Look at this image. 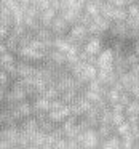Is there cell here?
<instances>
[{
    "mask_svg": "<svg viewBox=\"0 0 139 149\" xmlns=\"http://www.w3.org/2000/svg\"><path fill=\"white\" fill-rule=\"evenodd\" d=\"M66 39L69 40L71 43H74V45L77 47H83V43L86 42V39L90 36H88V31H86V26H83V24H72L71 27H69V32L66 34Z\"/></svg>",
    "mask_w": 139,
    "mask_h": 149,
    "instance_id": "6da1fadb",
    "label": "cell"
},
{
    "mask_svg": "<svg viewBox=\"0 0 139 149\" xmlns=\"http://www.w3.org/2000/svg\"><path fill=\"white\" fill-rule=\"evenodd\" d=\"M82 48H83L88 55H94V56H96L98 53L104 48V40H102V37H99V36H90L86 39V42L83 43Z\"/></svg>",
    "mask_w": 139,
    "mask_h": 149,
    "instance_id": "7a4b0ae2",
    "label": "cell"
},
{
    "mask_svg": "<svg viewBox=\"0 0 139 149\" xmlns=\"http://www.w3.org/2000/svg\"><path fill=\"white\" fill-rule=\"evenodd\" d=\"M113 50L110 47H104L99 53L96 55V68H109L113 66Z\"/></svg>",
    "mask_w": 139,
    "mask_h": 149,
    "instance_id": "3957f363",
    "label": "cell"
},
{
    "mask_svg": "<svg viewBox=\"0 0 139 149\" xmlns=\"http://www.w3.org/2000/svg\"><path fill=\"white\" fill-rule=\"evenodd\" d=\"M69 27H71V24H69L61 15H56V18L53 19L50 29H51V32H53L55 37H62V36H66V34L69 32Z\"/></svg>",
    "mask_w": 139,
    "mask_h": 149,
    "instance_id": "277c9868",
    "label": "cell"
},
{
    "mask_svg": "<svg viewBox=\"0 0 139 149\" xmlns=\"http://www.w3.org/2000/svg\"><path fill=\"white\" fill-rule=\"evenodd\" d=\"M34 71H35V64L27 59L23 58H16V72L18 77H29V75H34Z\"/></svg>",
    "mask_w": 139,
    "mask_h": 149,
    "instance_id": "5b68a950",
    "label": "cell"
},
{
    "mask_svg": "<svg viewBox=\"0 0 139 149\" xmlns=\"http://www.w3.org/2000/svg\"><path fill=\"white\" fill-rule=\"evenodd\" d=\"M46 116H48V119L51 120V122L55 123H61L62 120L66 119V117L71 116V111H69V104H64L62 107H59V109H51L46 112Z\"/></svg>",
    "mask_w": 139,
    "mask_h": 149,
    "instance_id": "8992f818",
    "label": "cell"
},
{
    "mask_svg": "<svg viewBox=\"0 0 139 149\" xmlns=\"http://www.w3.org/2000/svg\"><path fill=\"white\" fill-rule=\"evenodd\" d=\"M56 15H58V11L53 10L51 7H48V8H45V10H40V13H39V16H37V19H39L40 26L50 27V26H51V23H53V19L56 18Z\"/></svg>",
    "mask_w": 139,
    "mask_h": 149,
    "instance_id": "52a82bcc",
    "label": "cell"
},
{
    "mask_svg": "<svg viewBox=\"0 0 139 149\" xmlns=\"http://www.w3.org/2000/svg\"><path fill=\"white\" fill-rule=\"evenodd\" d=\"M98 148L104 149H120V136L117 133H112L110 136H107L106 139H99Z\"/></svg>",
    "mask_w": 139,
    "mask_h": 149,
    "instance_id": "ba28073f",
    "label": "cell"
},
{
    "mask_svg": "<svg viewBox=\"0 0 139 149\" xmlns=\"http://www.w3.org/2000/svg\"><path fill=\"white\" fill-rule=\"evenodd\" d=\"M30 104H32L34 111H45V112L50 111V100L45 96H42V95H37L35 98H32V100H30Z\"/></svg>",
    "mask_w": 139,
    "mask_h": 149,
    "instance_id": "9c48e42d",
    "label": "cell"
},
{
    "mask_svg": "<svg viewBox=\"0 0 139 149\" xmlns=\"http://www.w3.org/2000/svg\"><path fill=\"white\" fill-rule=\"evenodd\" d=\"M0 26H7L11 27L13 26V15H11V10L8 7L0 3Z\"/></svg>",
    "mask_w": 139,
    "mask_h": 149,
    "instance_id": "30bf717a",
    "label": "cell"
},
{
    "mask_svg": "<svg viewBox=\"0 0 139 149\" xmlns=\"http://www.w3.org/2000/svg\"><path fill=\"white\" fill-rule=\"evenodd\" d=\"M15 106H16L18 112L21 114L23 119L24 117L32 116V112H34V107H32V104H30V100H23V101H19V103H16Z\"/></svg>",
    "mask_w": 139,
    "mask_h": 149,
    "instance_id": "8fae6325",
    "label": "cell"
},
{
    "mask_svg": "<svg viewBox=\"0 0 139 149\" xmlns=\"http://www.w3.org/2000/svg\"><path fill=\"white\" fill-rule=\"evenodd\" d=\"M93 21L94 24H96V27L101 31V34H104V32H107L109 31V27H110V24H112V21L110 19H107L106 16H102V15H96V16H93Z\"/></svg>",
    "mask_w": 139,
    "mask_h": 149,
    "instance_id": "7c38bea8",
    "label": "cell"
},
{
    "mask_svg": "<svg viewBox=\"0 0 139 149\" xmlns=\"http://www.w3.org/2000/svg\"><path fill=\"white\" fill-rule=\"evenodd\" d=\"M96 132H98L99 139H106L107 136H110L112 133H115V130H113L112 123H99V125L96 127Z\"/></svg>",
    "mask_w": 139,
    "mask_h": 149,
    "instance_id": "4fadbf2b",
    "label": "cell"
},
{
    "mask_svg": "<svg viewBox=\"0 0 139 149\" xmlns=\"http://www.w3.org/2000/svg\"><path fill=\"white\" fill-rule=\"evenodd\" d=\"M16 58L18 56L15 55V53H11V52H3V53H0V68L2 69H5L7 66H10V64H13L15 61H16Z\"/></svg>",
    "mask_w": 139,
    "mask_h": 149,
    "instance_id": "5bb4252c",
    "label": "cell"
},
{
    "mask_svg": "<svg viewBox=\"0 0 139 149\" xmlns=\"http://www.w3.org/2000/svg\"><path fill=\"white\" fill-rule=\"evenodd\" d=\"M71 45L72 43L69 42L64 36L62 37H55V40H53V48H58V50H61V52H64V53L71 48Z\"/></svg>",
    "mask_w": 139,
    "mask_h": 149,
    "instance_id": "9a60e30c",
    "label": "cell"
},
{
    "mask_svg": "<svg viewBox=\"0 0 139 149\" xmlns=\"http://www.w3.org/2000/svg\"><path fill=\"white\" fill-rule=\"evenodd\" d=\"M133 144H134V138H133V135L129 132L120 136V148L122 149H131Z\"/></svg>",
    "mask_w": 139,
    "mask_h": 149,
    "instance_id": "2e32d148",
    "label": "cell"
},
{
    "mask_svg": "<svg viewBox=\"0 0 139 149\" xmlns=\"http://www.w3.org/2000/svg\"><path fill=\"white\" fill-rule=\"evenodd\" d=\"M83 11H86L90 16H96V15H99V5L94 0H90L83 5Z\"/></svg>",
    "mask_w": 139,
    "mask_h": 149,
    "instance_id": "e0dca14e",
    "label": "cell"
},
{
    "mask_svg": "<svg viewBox=\"0 0 139 149\" xmlns=\"http://www.w3.org/2000/svg\"><path fill=\"white\" fill-rule=\"evenodd\" d=\"M83 96L86 98V100L90 101L91 104H94L96 101H99L101 98H102V95L98 93V91H94V90H90V88H86V90L83 91Z\"/></svg>",
    "mask_w": 139,
    "mask_h": 149,
    "instance_id": "ac0fdd59",
    "label": "cell"
},
{
    "mask_svg": "<svg viewBox=\"0 0 139 149\" xmlns=\"http://www.w3.org/2000/svg\"><path fill=\"white\" fill-rule=\"evenodd\" d=\"M129 128H131V123H129L126 119L123 120L122 123H118V125L113 127V130H115V133H117L118 136H122V135H125V133H128Z\"/></svg>",
    "mask_w": 139,
    "mask_h": 149,
    "instance_id": "d6986e66",
    "label": "cell"
},
{
    "mask_svg": "<svg viewBox=\"0 0 139 149\" xmlns=\"http://www.w3.org/2000/svg\"><path fill=\"white\" fill-rule=\"evenodd\" d=\"M125 114H136L139 116V100H131L125 106Z\"/></svg>",
    "mask_w": 139,
    "mask_h": 149,
    "instance_id": "ffe728a7",
    "label": "cell"
},
{
    "mask_svg": "<svg viewBox=\"0 0 139 149\" xmlns=\"http://www.w3.org/2000/svg\"><path fill=\"white\" fill-rule=\"evenodd\" d=\"M55 125H56L55 122H51L50 119H45V120H42V122H39V130L43 133H50L55 128Z\"/></svg>",
    "mask_w": 139,
    "mask_h": 149,
    "instance_id": "44dd1931",
    "label": "cell"
},
{
    "mask_svg": "<svg viewBox=\"0 0 139 149\" xmlns=\"http://www.w3.org/2000/svg\"><path fill=\"white\" fill-rule=\"evenodd\" d=\"M125 112H120V111H112V125H118V123H122L123 120H125Z\"/></svg>",
    "mask_w": 139,
    "mask_h": 149,
    "instance_id": "7402d4cb",
    "label": "cell"
},
{
    "mask_svg": "<svg viewBox=\"0 0 139 149\" xmlns=\"http://www.w3.org/2000/svg\"><path fill=\"white\" fill-rule=\"evenodd\" d=\"M131 100H133V98H131V95H129L126 90L120 91V96H118V103H120V104H123V106H126V104H128Z\"/></svg>",
    "mask_w": 139,
    "mask_h": 149,
    "instance_id": "603a6c76",
    "label": "cell"
},
{
    "mask_svg": "<svg viewBox=\"0 0 139 149\" xmlns=\"http://www.w3.org/2000/svg\"><path fill=\"white\" fill-rule=\"evenodd\" d=\"M77 3V0H59V10H66V8H71Z\"/></svg>",
    "mask_w": 139,
    "mask_h": 149,
    "instance_id": "cb8c5ba5",
    "label": "cell"
},
{
    "mask_svg": "<svg viewBox=\"0 0 139 149\" xmlns=\"http://www.w3.org/2000/svg\"><path fill=\"white\" fill-rule=\"evenodd\" d=\"M129 95H131L133 100H139V84H134L133 87H129V90H126Z\"/></svg>",
    "mask_w": 139,
    "mask_h": 149,
    "instance_id": "d4e9b609",
    "label": "cell"
},
{
    "mask_svg": "<svg viewBox=\"0 0 139 149\" xmlns=\"http://www.w3.org/2000/svg\"><path fill=\"white\" fill-rule=\"evenodd\" d=\"M10 77H8V74L3 71V69L0 68V85H10Z\"/></svg>",
    "mask_w": 139,
    "mask_h": 149,
    "instance_id": "484cf974",
    "label": "cell"
},
{
    "mask_svg": "<svg viewBox=\"0 0 139 149\" xmlns=\"http://www.w3.org/2000/svg\"><path fill=\"white\" fill-rule=\"evenodd\" d=\"M0 3L8 7L10 10H15L16 7H19V5H18V0H0Z\"/></svg>",
    "mask_w": 139,
    "mask_h": 149,
    "instance_id": "4316f807",
    "label": "cell"
},
{
    "mask_svg": "<svg viewBox=\"0 0 139 149\" xmlns=\"http://www.w3.org/2000/svg\"><path fill=\"white\" fill-rule=\"evenodd\" d=\"M67 148L74 149V148H82V146H80V143H78L75 138H67Z\"/></svg>",
    "mask_w": 139,
    "mask_h": 149,
    "instance_id": "83f0119b",
    "label": "cell"
},
{
    "mask_svg": "<svg viewBox=\"0 0 139 149\" xmlns=\"http://www.w3.org/2000/svg\"><path fill=\"white\" fill-rule=\"evenodd\" d=\"M11 27H7V26H0V40H3L5 37L8 36V32H10Z\"/></svg>",
    "mask_w": 139,
    "mask_h": 149,
    "instance_id": "f1b7e54d",
    "label": "cell"
},
{
    "mask_svg": "<svg viewBox=\"0 0 139 149\" xmlns=\"http://www.w3.org/2000/svg\"><path fill=\"white\" fill-rule=\"evenodd\" d=\"M8 87H10V85H0V101H3V96H5V93H7Z\"/></svg>",
    "mask_w": 139,
    "mask_h": 149,
    "instance_id": "f546056e",
    "label": "cell"
},
{
    "mask_svg": "<svg viewBox=\"0 0 139 149\" xmlns=\"http://www.w3.org/2000/svg\"><path fill=\"white\" fill-rule=\"evenodd\" d=\"M3 52H7V47H5L3 40H0V53H3Z\"/></svg>",
    "mask_w": 139,
    "mask_h": 149,
    "instance_id": "4dcf8cb0",
    "label": "cell"
},
{
    "mask_svg": "<svg viewBox=\"0 0 139 149\" xmlns=\"http://www.w3.org/2000/svg\"><path fill=\"white\" fill-rule=\"evenodd\" d=\"M128 18H129V16H128ZM131 19H133V21H134V24H136V27H138V29H139V13H138V15H136V16H134V18H131Z\"/></svg>",
    "mask_w": 139,
    "mask_h": 149,
    "instance_id": "1f68e13d",
    "label": "cell"
},
{
    "mask_svg": "<svg viewBox=\"0 0 139 149\" xmlns=\"http://www.w3.org/2000/svg\"><path fill=\"white\" fill-rule=\"evenodd\" d=\"M136 127H138V130H139V120H138V122H136Z\"/></svg>",
    "mask_w": 139,
    "mask_h": 149,
    "instance_id": "d6a6232c",
    "label": "cell"
}]
</instances>
